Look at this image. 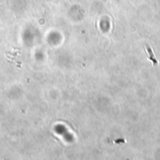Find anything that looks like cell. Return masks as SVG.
<instances>
[{"label": "cell", "instance_id": "6da1fadb", "mask_svg": "<svg viewBox=\"0 0 160 160\" xmlns=\"http://www.w3.org/2000/svg\"><path fill=\"white\" fill-rule=\"evenodd\" d=\"M146 46V48H147V51H148V54H149V57H150V60L153 62L154 63V65H156L157 64V61H156V57H154V54H153V51H152V49L149 47V45H145Z\"/></svg>", "mask_w": 160, "mask_h": 160}]
</instances>
